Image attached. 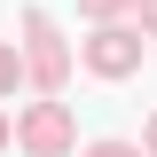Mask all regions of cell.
Listing matches in <instances>:
<instances>
[{
  "label": "cell",
  "mask_w": 157,
  "mask_h": 157,
  "mask_svg": "<svg viewBox=\"0 0 157 157\" xmlns=\"http://www.w3.org/2000/svg\"><path fill=\"white\" fill-rule=\"evenodd\" d=\"M94 157H134V149H126V141H102V149H94Z\"/></svg>",
  "instance_id": "cell-3"
},
{
  "label": "cell",
  "mask_w": 157,
  "mask_h": 157,
  "mask_svg": "<svg viewBox=\"0 0 157 157\" xmlns=\"http://www.w3.org/2000/svg\"><path fill=\"white\" fill-rule=\"evenodd\" d=\"M149 141H157V134H149Z\"/></svg>",
  "instance_id": "cell-6"
},
{
  "label": "cell",
  "mask_w": 157,
  "mask_h": 157,
  "mask_svg": "<svg viewBox=\"0 0 157 157\" xmlns=\"http://www.w3.org/2000/svg\"><path fill=\"white\" fill-rule=\"evenodd\" d=\"M86 63H94L102 78H118V71H134V63H141V47H134V32H102L94 47H86Z\"/></svg>",
  "instance_id": "cell-1"
},
{
  "label": "cell",
  "mask_w": 157,
  "mask_h": 157,
  "mask_svg": "<svg viewBox=\"0 0 157 157\" xmlns=\"http://www.w3.org/2000/svg\"><path fill=\"white\" fill-rule=\"evenodd\" d=\"M141 24H149V32H157V0H141Z\"/></svg>",
  "instance_id": "cell-4"
},
{
  "label": "cell",
  "mask_w": 157,
  "mask_h": 157,
  "mask_svg": "<svg viewBox=\"0 0 157 157\" xmlns=\"http://www.w3.org/2000/svg\"><path fill=\"white\" fill-rule=\"evenodd\" d=\"M8 78H16V55H8V47H0V86H8Z\"/></svg>",
  "instance_id": "cell-2"
},
{
  "label": "cell",
  "mask_w": 157,
  "mask_h": 157,
  "mask_svg": "<svg viewBox=\"0 0 157 157\" xmlns=\"http://www.w3.org/2000/svg\"><path fill=\"white\" fill-rule=\"evenodd\" d=\"M0 141H8V118H0Z\"/></svg>",
  "instance_id": "cell-5"
}]
</instances>
